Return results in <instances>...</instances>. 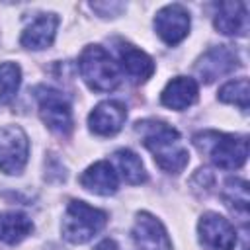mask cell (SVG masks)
Here are the masks:
<instances>
[{
  "instance_id": "cell-1",
  "label": "cell",
  "mask_w": 250,
  "mask_h": 250,
  "mask_svg": "<svg viewBox=\"0 0 250 250\" xmlns=\"http://www.w3.org/2000/svg\"><path fill=\"white\" fill-rule=\"evenodd\" d=\"M143 145L152 152L154 162L168 174H180L188 162L189 152L182 143L178 129L160 119H145L135 125Z\"/></svg>"
},
{
  "instance_id": "cell-2",
  "label": "cell",
  "mask_w": 250,
  "mask_h": 250,
  "mask_svg": "<svg viewBox=\"0 0 250 250\" xmlns=\"http://www.w3.org/2000/svg\"><path fill=\"white\" fill-rule=\"evenodd\" d=\"M193 145L223 170H238L248 158V139L240 135L203 131L193 137Z\"/></svg>"
},
{
  "instance_id": "cell-3",
  "label": "cell",
  "mask_w": 250,
  "mask_h": 250,
  "mask_svg": "<svg viewBox=\"0 0 250 250\" xmlns=\"http://www.w3.org/2000/svg\"><path fill=\"white\" fill-rule=\"evenodd\" d=\"M78 70L86 86L94 92H113L121 82L119 64L100 45H88L78 57Z\"/></svg>"
},
{
  "instance_id": "cell-4",
  "label": "cell",
  "mask_w": 250,
  "mask_h": 250,
  "mask_svg": "<svg viewBox=\"0 0 250 250\" xmlns=\"http://www.w3.org/2000/svg\"><path fill=\"white\" fill-rule=\"evenodd\" d=\"M105 223L107 213L104 209L92 207L80 199H72L62 215L61 232L70 244H86L105 227Z\"/></svg>"
},
{
  "instance_id": "cell-5",
  "label": "cell",
  "mask_w": 250,
  "mask_h": 250,
  "mask_svg": "<svg viewBox=\"0 0 250 250\" xmlns=\"http://www.w3.org/2000/svg\"><path fill=\"white\" fill-rule=\"evenodd\" d=\"M35 100L39 105V115L51 131L59 135H68L72 131V109L68 100L59 90L51 86H37Z\"/></svg>"
},
{
  "instance_id": "cell-6",
  "label": "cell",
  "mask_w": 250,
  "mask_h": 250,
  "mask_svg": "<svg viewBox=\"0 0 250 250\" xmlns=\"http://www.w3.org/2000/svg\"><path fill=\"white\" fill-rule=\"evenodd\" d=\"M29 158V139L20 125L0 129V170L8 176L21 174Z\"/></svg>"
},
{
  "instance_id": "cell-7",
  "label": "cell",
  "mask_w": 250,
  "mask_h": 250,
  "mask_svg": "<svg viewBox=\"0 0 250 250\" xmlns=\"http://www.w3.org/2000/svg\"><path fill=\"white\" fill-rule=\"evenodd\" d=\"M154 31L156 35L170 47L182 43L188 33H189V25H191V18L186 6L182 4H166L164 8H160L154 16Z\"/></svg>"
},
{
  "instance_id": "cell-8",
  "label": "cell",
  "mask_w": 250,
  "mask_h": 250,
  "mask_svg": "<svg viewBox=\"0 0 250 250\" xmlns=\"http://www.w3.org/2000/svg\"><path fill=\"white\" fill-rule=\"evenodd\" d=\"M199 242L207 250H234L236 246V230L229 219L215 211H207L201 215L197 223Z\"/></svg>"
},
{
  "instance_id": "cell-9",
  "label": "cell",
  "mask_w": 250,
  "mask_h": 250,
  "mask_svg": "<svg viewBox=\"0 0 250 250\" xmlns=\"http://www.w3.org/2000/svg\"><path fill=\"white\" fill-rule=\"evenodd\" d=\"M238 66H240L238 53L234 49H230L229 45H217V47H211L209 51H205L199 57V61L195 62V74L203 82L209 84V82H215L221 76L230 74Z\"/></svg>"
},
{
  "instance_id": "cell-10",
  "label": "cell",
  "mask_w": 250,
  "mask_h": 250,
  "mask_svg": "<svg viewBox=\"0 0 250 250\" xmlns=\"http://www.w3.org/2000/svg\"><path fill=\"white\" fill-rule=\"evenodd\" d=\"M131 236L137 250H172V240L164 225L148 211H141L135 217Z\"/></svg>"
},
{
  "instance_id": "cell-11",
  "label": "cell",
  "mask_w": 250,
  "mask_h": 250,
  "mask_svg": "<svg viewBox=\"0 0 250 250\" xmlns=\"http://www.w3.org/2000/svg\"><path fill=\"white\" fill-rule=\"evenodd\" d=\"M127 119V107L125 104L117 100H105L98 104L90 115H88V127L94 135L100 137H111L121 131Z\"/></svg>"
},
{
  "instance_id": "cell-12",
  "label": "cell",
  "mask_w": 250,
  "mask_h": 250,
  "mask_svg": "<svg viewBox=\"0 0 250 250\" xmlns=\"http://www.w3.org/2000/svg\"><path fill=\"white\" fill-rule=\"evenodd\" d=\"M213 25L219 33L230 35V37H244L250 27L248 20V8L244 2L238 0H229L221 2L213 20Z\"/></svg>"
},
{
  "instance_id": "cell-13",
  "label": "cell",
  "mask_w": 250,
  "mask_h": 250,
  "mask_svg": "<svg viewBox=\"0 0 250 250\" xmlns=\"http://www.w3.org/2000/svg\"><path fill=\"white\" fill-rule=\"evenodd\" d=\"M117 59H119V66L121 70L137 84L146 82L152 74H154V61L150 55H146L145 51L137 49L131 43L119 41L117 43Z\"/></svg>"
},
{
  "instance_id": "cell-14",
  "label": "cell",
  "mask_w": 250,
  "mask_h": 250,
  "mask_svg": "<svg viewBox=\"0 0 250 250\" xmlns=\"http://www.w3.org/2000/svg\"><path fill=\"white\" fill-rule=\"evenodd\" d=\"M57 27H59V16L57 14H53V12L41 14L21 31L20 43H21V47L31 49V51L47 49L55 41Z\"/></svg>"
},
{
  "instance_id": "cell-15",
  "label": "cell",
  "mask_w": 250,
  "mask_h": 250,
  "mask_svg": "<svg viewBox=\"0 0 250 250\" xmlns=\"http://www.w3.org/2000/svg\"><path fill=\"white\" fill-rule=\"evenodd\" d=\"M80 186L96 195H113L119 189V176L107 160H98L82 172Z\"/></svg>"
},
{
  "instance_id": "cell-16",
  "label": "cell",
  "mask_w": 250,
  "mask_h": 250,
  "mask_svg": "<svg viewBox=\"0 0 250 250\" xmlns=\"http://www.w3.org/2000/svg\"><path fill=\"white\" fill-rule=\"evenodd\" d=\"M197 96H199V84L195 78L176 76L164 86L160 94V102L170 109L184 111L197 102Z\"/></svg>"
},
{
  "instance_id": "cell-17",
  "label": "cell",
  "mask_w": 250,
  "mask_h": 250,
  "mask_svg": "<svg viewBox=\"0 0 250 250\" xmlns=\"http://www.w3.org/2000/svg\"><path fill=\"white\" fill-rule=\"evenodd\" d=\"M33 232L31 219L21 211L0 213V240L6 244H20Z\"/></svg>"
},
{
  "instance_id": "cell-18",
  "label": "cell",
  "mask_w": 250,
  "mask_h": 250,
  "mask_svg": "<svg viewBox=\"0 0 250 250\" xmlns=\"http://www.w3.org/2000/svg\"><path fill=\"white\" fill-rule=\"evenodd\" d=\"M115 158V166H117V176H121L127 184L131 186H139L143 182H146V170L143 160L137 156V152H133L131 148H119L113 152Z\"/></svg>"
},
{
  "instance_id": "cell-19",
  "label": "cell",
  "mask_w": 250,
  "mask_h": 250,
  "mask_svg": "<svg viewBox=\"0 0 250 250\" xmlns=\"http://www.w3.org/2000/svg\"><path fill=\"white\" fill-rule=\"evenodd\" d=\"M223 199L225 203L234 211L240 213L242 217L248 215V205H250V195H248V184L240 178H229L225 182L223 189Z\"/></svg>"
},
{
  "instance_id": "cell-20",
  "label": "cell",
  "mask_w": 250,
  "mask_h": 250,
  "mask_svg": "<svg viewBox=\"0 0 250 250\" xmlns=\"http://www.w3.org/2000/svg\"><path fill=\"white\" fill-rule=\"evenodd\" d=\"M21 84V68L18 62H0V105L10 104Z\"/></svg>"
},
{
  "instance_id": "cell-21",
  "label": "cell",
  "mask_w": 250,
  "mask_h": 250,
  "mask_svg": "<svg viewBox=\"0 0 250 250\" xmlns=\"http://www.w3.org/2000/svg\"><path fill=\"white\" fill-rule=\"evenodd\" d=\"M217 98L223 104H230L240 107L242 111H248V98H250V84L248 78H236V80H229L227 84L221 86Z\"/></svg>"
},
{
  "instance_id": "cell-22",
  "label": "cell",
  "mask_w": 250,
  "mask_h": 250,
  "mask_svg": "<svg viewBox=\"0 0 250 250\" xmlns=\"http://www.w3.org/2000/svg\"><path fill=\"white\" fill-rule=\"evenodd\" d=\"M90 8L94 10V12H98L102 18H113V16H117L119 12H123L125 10V4H121V2H92L90 4Z\"/></svg>"
},
{
  "instance_id": "cell-23",
  "label": "cell",
  "mask_w": 250,
  "mask_h": 250,
  "mask_svg": "<svg viewBox=\"0 0 250 250\" xmlns=\"http://www.w3.org/2000/svg\"><path fill=\"white\" fill-rule=\"evenodd\" d=\"M94 250H119V248H117V242H115V240L105 238V240H102Z\"/></svg>"
}]
</instances>
